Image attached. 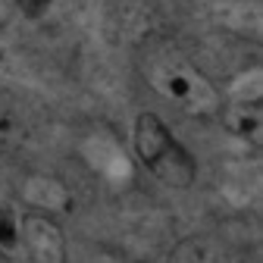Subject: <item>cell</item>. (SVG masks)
Instances as JSON below:
<instances>
[{"instance_id": "3957f363", "label": "cell", "mask_w": 263, "mask_h": 263, "mask_svg": "<svg viewBox=\"0 0 263 263\" xmlns=\"http://www.w3.org/2000/svg\"><path fill=\"white\" fill-rule=\"evenodd\" d=\"M16 248L25 251L28 263H66V241L60 226L47 213H28L19 222Z\"/></svg>"}, {"instance_id": "8992f818", "label": "cell", "mask_w": 263, "mask_h": 263, "mask_svg": "<svg viewBox=\"0 0 263 263\" xmlns=\"http://www.w3.org/2000/svg\"><path fill=\"white\" fill-rule=\"evenodd\" d=\"M166 263H216V245L210 238H185L173 248Z\"/></svg>"}, {"instance_id": "52a82bcc", "label": "cell", "mask_w": 263, "mask_h": 263, "mask_svg": "<svg viewBox=\"0 0 263 263\" xmlns=\"http://www.w3.org/2000/svg\"><path fill=\"white\" fill-rule=\"evenodd\" d=\"M16 238H19V222L13 213L0 210V248H16Z\"/></svg>"}, {"instance_id": "277c9868", "label": "cell", "mask_w": 263, "mask_h": 263, "mask_svg": "<svg viewBox=\"0 0 263 263\" xmlns=\"http://www.w3.org/2000/svg\"><path fill=\"white\" fill-rule=\"evenodd\" d=\"M222 125L235 135L248 138V141H260V132H263V113H260V104L257 101H238V104H222L219 113Z\"/></svg>"}, {"instance_id": "5b68a950", "label": "cell", "mask_w": 263, "mask_h": 263, "mask_svg": "<svg viewBox=\"0 0 263 263\" xmlns=\"http://www.w3.org/2000/svg\"><path fill=\"white\" fill-rule=\"evenodd\" d=\"M25 141H28V122H25V116L16 107L0 101V154L19 151Z\"/></svg>"}, {"instance_id": "7a4b0ae2", "label": "cell", "mask_w": 263, "mask_h": 263, "mask_svg": "<svg viewBox=\"0 0 263 263\" xmlns=\"http://www.w3.org/2000/svg\"><path fill=\"white\" fill-rule=\"evenodd\" d=\"M135 154L144 166L170 188H188L197 176L191 154L173 138V132L154 113H141L135 119Z\"/></svg>"}, {"instance_id": "6da1fadb", "label": "cell", "mask_w": 263, "mask_h": 263, "mask_svg": "<svg viewBox=\"0 0 263 263\" xmlns=\"http://www.w3.org/2000/svg\"><path fill=\"white\" fill-rule=\"evenodd\" d=\"M138 69L163 101H170L188 116H216L222 107L216 85L163 35L144 38L138 47Z\"/></svg>"}, {"instance_id": "ba28073f", "label": "cell", "mask_w": 263, "mask_h": 263, "mask_svg": "<svg viewBox=\"0 0 263 263\" xmlns=\"http://www.w3.org/2000/svg\"><path fill=\"white\" fill-rule=\"evenodd\" d=\"M50 4H53V0H19V10H22L25 16L35 19V16H41V13H47Z\"/></svg>"}]
</instances>
